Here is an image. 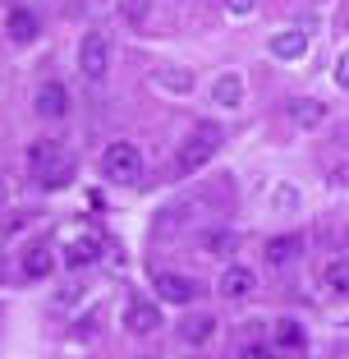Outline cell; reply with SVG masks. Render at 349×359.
<instances>
[{
    "label": "cell",
    "mask_w": 349,
    "mask_h": 359,
    "mask_svg": "<svg viewBox=\"0 0 349 359\" xmlns=\"http://www.w3.org/2000/svg\"><path fill=\"white\" fill-rule=\"evenodd\" d=\"M101 170H106L111 184H138V175H143V152H138L134 143H111V148L101 152Z\"/></svg>",
    "instance_id": "obj_1"
},
{
    "label": "cell",
    "mask_w": 349,
    "mask_h": 359,
    "mask_svg": "<svg viewBox=\"0 0 349 359\" xmlns=\"http://www.w3.org/2000/svg\"><path fill=\"white\" fill-rule=\"evenodd\" d=\"M78 69H83L87 83H106L111 74V42L101 37V32H87L83 46H78Z\"/></svg>",
    "instance_id": "obj_2"
},
{
    "label": "cell",
    "mask_w": 349,
    "mask_h": 359,
    "mask_svg": "<svg viewBox=\"0 0 349 359\" xmlns=\"http://www.w3.org/2000/svg\"><path fill=\"white\" fill-rule=\"evenodd\" d=\"M216 148H221V134H216L212 125H202L198 134L180 148V170H184V175H193L198 166H207V161L216 157Z\"/></svg>",
    "instance_id": "obj_3"
},
{
    "label": "cell",
    "mask_w": 349,
    "mask_h": 359,
    "mask_svg": "<svg viewBox=\"0 0 349 359\" xmlns=\"http://www.w3.org/2000/svg\"><path fill=\"white\" fill-rule=\"evenodd\" d=\"M152 290H157L166 304H193V299H198V281H193V276H180V272H157Z\"/></svg>",
    "instance_id": "obj_4"
},
{
    "label": "cell",
    "mask_w": 349,
    "mask_h": 359,
    "mask_svg": "<svg viewBox=\"0 0 349 359\" xmlns=\"http://www.w3.org/2000/svg\"><path fill=\"white\" fill-rule=\"evenodd\" d=\"M124 327L138 332V337H148V332H161V309L152 304L148 295H134L124 304Z\"/></svg>",
    "instance_id": "obj_5"
},
{
    "label": "cell",
    "mask_w": 349,
    "mask_h": 359,
    "mask_svg": "<svg viewBox=\"0 0 349 359\" xmlns=\"http://www.w3.org/2000/svg\"><path fill=\"white\" fill-rule=\"evenodd\" d=\"M64 161H69V157H64V148L55 143V138H37V143L28 148V166L37 170V180H46L51 170H60Z\"/></svg>",
    "instance_id": "obj_6"
},
{
    "label": "cell",
    "mask_w": 349,
    "mask_h": 359,
    "mask_svg": "<svg viewBox=\"0 0 349 359\" xmlns=\"http://www.w3.org/2000/svg\"><path fill=\"white\" fill-rule=\"evenodd\" d=\"M32 106H37V116H42V120H60L64 111H69V93H64L60 83H42L37 97H32Z\"/></svg>",
    "instance_id": "obj_7"
},
{
    "label": "cell",
    "mask_w": 349,
    "mask_h": 359,
    "mask_svg": "<svg viewBox=\"0 0 349 359\" xmlns=\"http://www.w3.org/2000/svg\"><path fill=\"white\" fill-rule=\"evenodd\" d=\"M253 290H257V276L248 272V267L230 263V267L221 272V295H225V299H248Z\"/></svg>",
    "instance_id": "obj_8"
},
{
    "label": "cell",
    "mask_w": 349,
    "mask_h": 359,
    "mask_svg": "<svg viewBox=\"0 0 349 359\" xmlns=\"http://www.w3.org/2000/svg\"><path fill=\"white\" fill-rule=\"evenodd\" d=\"M101 258V240L97 235H74V240L64 244V263L69 267H92Z\"/></svg>",
    "instance_id": "obj_9"
},
{
    "label": "cell",
    "mask_w": 349,
    "mask_h": 359,
    "mask_svg": "<svg viewBox=\"0 0 349 359\" xmlns=\"http://www.w3.org/2000/svg\"><path fill=\"white\" fill-rule=\"evenodd\" d=\"M304 51H308L304 28H285V32H276V37H271V55H276V60H299Z\"/></svg>",
    "instance_id": "obj_10"
},
{
    "label": "cell",
    "mask_w": 349,
    "mask_h": 359,
    "mask_svg": "<svg viewBox=\"0 0 349 359\" xmlns=\"http://www.w3.org/2000/svg\"><path fill=\"white\" fill-rule=\"evenodd\" d=\"M180 337H184V346H207V341L216 337V318H212V313H193V318H184Z\"/></svg>",
    "instance_id": "obj_11"
},
{
    "label": "cell",
    "mask_w": 349,
    "mask_h": 359,
    "mask_svg": "<svg viewBox=\"0 0 349 359\" xmlns=\"http://www.w3.org/2000/svg\"><path fill=\"white\" fill-rule=\"evenodd\" d=\"M5 32H10V42H32V37H37V14L14 5L10 19H5Z\"/></svg>",
    "instance_id": "obj_12"
},
{
    "label": "cell",
    "mask_w": 349,
    "mask_h": 359,
    "mask_svg": "<svg viewBox=\"0 0 349 359\" xmlns=\"http://www.w3.org/2000/svg\"><path fill=\"white\" fill-rule=\"evenodd\" d=\"M290 116H294V125H299V129H322V125H327V106L313 102V97H304V102L290 106Z\"/></svg>",
    "instance_id": "obj_13"
},
{
    "label": "cell",
    "mask_w": 349,
    "mask_h": 359,
    "mask_svg": "<svg viewBox=\"0 0 349 359\" xmlns=\"http://www.w3.org/2000/svg\"><path fill=\"white\" fill-rule=\"evenodd\" d=\"M212 97H216L221 111H234V106L243 102V79L239 74H221V79H216V88H212Z\"/></svg>",
    "instance_id": "obj_14"
},
{
    "label": "cell",
    "mask_w": 349,
    "mask_h": 359,
    "mask_svg": "<svg viewBox=\"0 0 349 359\" xmlns=\"http://www.w3.org/2000/svg\"><path fill=\"white\" fill-rule=\"evenodd\" d=\"M290 258H299V240L294 235H276V240H266V263L271 267H285Z\"/></svg>",
    "instance_id": "obj_15"
},
{
    "label": "cell",
    "mask_w": 349,
    "mask_h": 359,
    "mask_svg": "<svg viewBox=\"0 0 349 359\" xmlns=\"http://www.w3.org/2000/svg\"><path fill=\"white\" fill-rule=\"evenodd\" d=\"M202 249L212 258H234V249H239V240H234V231H212L207 240H202Z\"/></svg>",
    "instance_id": "obj_16"
},
{
    "label": "cell",
    "mask_w": 349,
    "mask_h": 359,
    "mask_svg": "<svg viewBox=\"0 0 349 359\" xmlns=\"http://www.w3.org/2000/svg\"><path fill=\"white\" fill-rule=\"evenodd\" d=\"M327 290L331 295H349V258H331L327 263Z\"/></svg>",
    "instance_id": "obj_17"
},
{
    "label": "cell",
    "mask_w": 349,
    "mask_h": 359,
    "mask_svg": "<svg viewBox=\"0 0 349 359\" xmlns=\"http://www.w3.org/2000/svg\"><path fill=\"white\" fill-rule=\"evenodd\" d=\"M51 267H55L51 249H28V258H23V272H28L32 281H42V276H51Z\"/></svg>",
    "instance_id": "obj_18"
},
{
    "label": "cell",
    "mask_w": 349,
    "mask_h": 359,
    "mask_svg": "<svg viewBox=\"0 0 349 359\" xmlns=\"http://www.w3.org/2000/svg\"><path fill=\"white\" fill-rule=\"evenodd\" d=\"M276 346H285V350H299V346H304V327H299L294 318L276 323Z\"/></svg>",
    "instance_id": "obj_19"
},
{
    "label": "cell",
    "mask_w": 349,
    "mask_h": 359,
    "mask_svg": "<svg viewBox=\"0 0 349 359\" xmlns=\"http://www.w3.org/2000/svg\"><path fill=\"white\" fill-rule=\"evenodd\" d=\"M69 180H74V161H64L60 170H51V175L42 180V189H64V184H69Z\"/></svg>",
    "instance_id": "obj_20"
},
{
    "label": "cell",
    "mask_w": 349,
    "mask_h": 359,
    "mask_svg": "<svg viewBox=\"0 0 349 359\" xmlns=\"http://www.w3.org/2000/svg\"><path fill=\"white\" fill-rule=\"evenodd\" d=\"M161 83H166L170 93H189L193 79H189V74H180V69H161Z\"/></svg>",
    "instance_id": "obj_21"
},
{
    "label": "cell",
    "mask_w": 349,
    "mask_h": 359,
    "mask_svg": "<svg viewBox=\"0 0 349 359\" xmlns=\"http://www.w3.org/2000/svg\"><path fill=\"white\" fill-rule=\"evenodd\" d=\"M124 14H129V23H143L152 14V0H124Z\"/></svg>",
    "instance_id": "obj_22"
},
{
    "label": "cell",
    "mask_w": 349,
    "mask_h": 359,
    "mask_svg": "<svg viewBox=\"0 0 349 359\" xmlns=\"http://www.w3.org/2000/svg\"><path fill=\"white\" fill-rule=\"evenodd\" d=\"M336 83H340V88H349V46L340 51V60H336Z\"/></svg>",
    "instance_id": "obj_23"
},
{
    "label": "cell",
    "mask_w": 349,
    "mask_h": 359,
    "mask_svg": "<svg viewBox=\"0 0 349 359\" xmlns=\"http://www.w3.org/2000/svg\"><path fill=\"white\" fill-rule=\"evenodd\" d=\"M276 208H299V194L290 189V184H280V189H276Z\"/></svg>",
    "instance_id": "obj_24"
},
{
    "label": "cell",
    "mask_w": 349,
    "mask_h": 359,
    "mask_svg": "<svg viewBox=\"0 0 349 359\" xmlns=\"http://www.w3.org/2000/svg\"><path fill=\"white\" fill-rule=\"evenodd\" d=\"M225 5H230L234 19H243V14H253V10H257V0H225Z\"/></svg>",
    "instance_id": "obj_25"
},
{
    "label": "cell",
    "mask_w": 349,
    "mask_h": 359,
    "mask_svg": "<svg viewBox=\"0 0 349 359\" xmlns=\"http://www.w3.org/2000/svg\"><path fill=\"white\" fill-rule=\"evenodd\" d=\"M331 184H340V189H349V161H340V166L331 170Z\"/></svg>",
    "instance_id": "obj_26"
},
{
    "label": "cell",
    "mask_w": 349,
    "mask_h": 359,
    "mask_svg": "<svg viewBox=\"0 0 349 359\" xmlns=\"http://www.w3.org/2000/svg\"><path fill=\"white\" fill-rule=\"evenodd\" d=\"M239 359H271V350H266V346H243Z\"/></svg>",
    "instance_id": "obj_27"
}]
</instances>
